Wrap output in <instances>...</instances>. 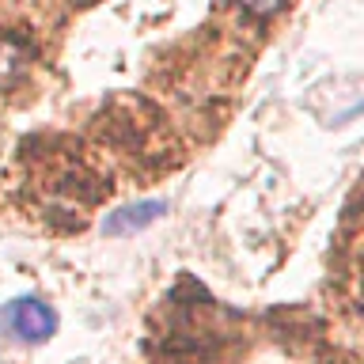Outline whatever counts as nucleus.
<instances>
[{"instance_id":"nucleus-4","label":"nucleus","mask_w":364,"mask_h":364,"mask_svg":"<svg viewBox=\"0 0 364 364\" xmlns=\"http://www.w3.org/2000/svg\"><path fill=\"white\" fill-rule=\"evenodd\" d=\"M243 4H247L250 11H258V16H269V11L281 8V0H243Z\"/></svg>"},{"instance_id":"nucleus-3","label":"nucleus","mask_w":364,"mask_h":364,"mask_svg":"<svg viewBox=\"0 0 364 364\" xmlns=\"http://www.w3.org/2000/svg\"><path fill=\"white\" fill-rule=\"evenodd\" d=\"M31 61V46L16 34H0V91L11 87Z\"/></svg>"},{"instance_id":"nucleus-1","label":"nucleus","mask_w":364,"mask_h":364,"mask_svg":"<svg viewBox=\"0 0 364 364\" xmlns=\"http://www.w3.org/2000/svg\"><path fill=\"white\" fill-rule=\"evenodd\" d=\"M57 315L53 307L38 300V296H16L0 307V334L23 341V346H38V341L53 338Z\"/></svg>"},{"instance_id":"nucleus-2","label":"nucleus","mask_w":364,"mask_h":364,"mask_svg":"<svg viewBox=\"0 0 364 364\" xmlns=\"http://www.w3.org/2000/svg\"><path fill=\"white\" fill-rule=\"evenodd\" d=\"M159 216H167V201L164 198H144V201H133V205H122L102 216V235H133L148 228Z\"/></svg>"}]
</instances>
